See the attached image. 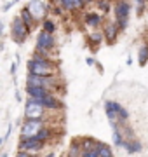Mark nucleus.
<instances>
[{
    "mask_svg": "<svg viewBox=\"0 0 148 157\" xmlns=\"http://www.w3.org/2000/svg\"><path fill=\"white\" fill-rule=\"evenodd\" d=\"M30 73L37 75H59V59H46V58H31L26 63Z\"/></svg>",
    "mask_w": 148,
    "mask_h": 157,
    "instance_id": "1",
    "label": "nucleus"
},
{
    "mask_svg": "<svg viewBox=\"0 0 148 157\" xmlns=\"http://www.w3.org/2000/svg\"><path fill=\"white\" fill-rule=\"evenodd\" d=\"M11 37H12V40L16 42V44H24L26 42V39L30 37V32H28V28L24 26V23L21 21V17L19 16H16L14 19H12V23H11Z\"/></svg>",
    "mask_w": 148,
    "mask_h": 157,
    "instance_id": "2",
    "label": "nucleus"
},
{
    "mask_svg": "<svg viewBox=\"0 0 148 157\" xmlns=\"http://www.w3.org/2000/svg\"><path fill=\"white\" fill-rule=\"evenodd\" d=\"M47 110L35 98H30L24 103V119H46Z\"/></svg>",
    "mask_w": 148,
    "mask_h": 157,
    "instance_id": "3",
    "label": "nucleus"
},
{
    "mask_svg": "<svg viewBox=\"0 0 148 157\" xmlns=\"http://www.w3.org/2000/svg\"><path fill=\"white\" fill-rule=\"evenodd\" d=\"M44 126H47L46 119H24L23 126H21V138L37 136V133H39Z\"/></svg>",
    "mask_w": 148,
    "mask_h": 157,
    "instance_id": "4",
    "label": "nucleus"
},
{
    "mask_svg": "<svg viewBox=\"0 0 148 157\" xmlns=\"http://www.w3.org/2000/svg\"><path fill=\"white\" fill-rule=\"evenodd\" d=\"M35 100L39 101L46 110H51V112H56V110H63V108H65V103H63V101L59 100V96L54 94V93H49V94L42 96V98H35Z\"/></svg>",
    "mask_w": 148,
    "mask_h": 157,
    "instance_id": "5",
    "label": "nucleus"
},
{
    "mask_svg": "<svg viewBox=\"0 0 148 157\" xmlns=\"http://www.w3.org/2000/svg\"><path fill=\"white\" fill-rule=\"evenodd\" d=\"M35 47L47 49V51H56L57 42H56L54 33H47V32H44V30H40L39 33H37V44H35Z\"/></svg>",
    "mask_w": 148,
    "mask_h": 157,
    "instance_id": "6",
    "label": "nucleus"
},
{
    "mask_svg": "<svg viewBox=\"0 0 148 157\" xmlns=\"http://www.w3.org/2000/svg\"><path fill=\"white\" fill-rule=\"evenodd\" d=\"M30 9V12L33 14V17L37 19V21H44L47 17V11H49V7L42 2V0H30L28 2V6H26Z\"/></svg>",
    "mask_w": 148,
    "mask_h": 157,
    "instance_id": "7",
    "label": "nucleus"
},
{
    "mask_svg": "<svg viewBox=\"0 0 148 157\" xmlns=\"http://www.w3.org/2000/svg\"><path fill=\"white\" fill-rule=\"evenodd\" d=\"M46 147L44 141H40L37 136H31V138H21L19 141V150H24V152H40L42 148Z\"/></svg>",
    "mask_w": 148,
    "mask_h": 157,
    "instance_id": "8",
    "label": "nucleus"
},
{
    "mask_svg": "<svg viewBox=\"0 0 148 157\" xmlns=\"http://www.w3.org/2000/svg\"><path fill=\"white\" fill-rule=\"evenodd\" d=\"M103 35H105V42L106 44H115V40L119 37L120 30L119 26L115 25V21H110V23H105V26H103Z\"/></svg>",
    "mask_w": 148,
    "mask_h": 157,
    "instance_id": "9",
    "label": "nucleus"
},
{
    "mask_svg": "<svg viewBox=\"0 0 148 157\" xmlns=\"http://www.w3.org/2000/svg\"><path fill=\"white\" fill-rule=\"evenodd\" d=\"M131 11H132V7H131V4H129V0H117V2H115V7H113L115 17L129 19Z\"/></svg>",
    "mask_w": 148,
    "mask_h": 157,
    "instance_id": "10",
    "label": "nucleus"
},
{
    "mask_svg": "<svg viewBox=\"0 0 148 157\" xmlns=\"http://www.w3.org/2000/svg\"><path fill=\"white\" fill-rule=\"evenodd\" d=\"M84 21H86L89 28L98 30L103 25V16L98 11H89V12H84Z\"/></svg>",
    "mask_w": 148,
    "mask_h": 157,
    "instance_id": "11",
    "label": "nucleus"
},
{
    "mask_svg": "<svg viewBox=\"0 0 148 157\" xmlns=\"http://www.w3.org/2000/svg\"><path fill=\"white\" fill-rule=\"evenodd\" d=\"M19 17H21V21L24 23V26L28 28L30 33H31V32L37 28V19H35L33 14L30 12L28 7H23V9H21V12H19Z\"/></svg>",
    "mask_w": 148,
    "mask_h": 157,
    "instance_id": "12",
    "label": "nucleus"
},
{
    "mask_svg": "<svg viewBox=\"0 0 148 157\" xmlns=\"http://www.w3.org/2000/svg\"><path fill=\"white\" fill-rule=\"evenodd\" d=\"M24 91H26V94L30 96V98H42V96L49 94L51 91L46 89V87H37V86H24Z\"/></svg>",
    "mask_w": 148,
    "mask_h": 157,
    "instance_id": "13",
    "label": "nucleus"
},
{
    "mask_svg": "<svg viewBox=\"0 0 148 157\" xmlns=\"http://www.w3.org/2000/svg\"><path fill=\"white\" fill-rule=\"evenodd\" d=\"M122 148L124 150H127L129 154H138V152H141L143 150V145H141V141L136 140V138H132V140H125L124 141V145H122Z\"/></svg>",
    "mask_w": 148,
    "mask_h": 157,
    "instance_id": "14",
    "label": "nucleus"
},
{
    "mask_svg": "<svg viewBox=\"0 0 148 157\" xmlns=\"http://www.w3.org/2000/svg\"><path fill=\"white\" fill-rule=\"evenodd\" d=\"M105 113H106L110 124H112V122H119V121H117V108H115V101H112V100L105 101Z\"/></svg>",
    "mask_w": 148,
    "mask_h": 157,
    "instance_id": "15",
    "label": "nucleus"
},
{
    "mask_svg": "<svg viewBox=\"0 0 148 157\" xmlns=\"http://www.w3.org/2000/svg\"><path fill=\"white\" fill-rule=\"evenodd\" d=\"M68 157H82V147H80V138H73L68 147Z\"/></svg>",
    "mask_w": 148,
    "mask_h": 157,
    "instance_id": "16",
    "label": "nucleus"
},
{
    "mask_svg": "<svg viewBox=\"0 0 148 157\" xmlns=\"http://www.w3.org/2000/svg\"><path fill=\"white\" fill-rule=\"evenodd\" d=\"M37 138H39L40 141H44V143H49V141L52 140V128H49V126H44V128L40 129L39 133H37Z\"/></svg>",
    "mask_w": 148,
    "mask_h": 157,
    "instance_id": "17",
    "label": "nucleus"
},
{
    "mask_svg": "<svg viewBox=\"0 0 148 157\" xmlns=\"http://www.w3.org/2000/svg\"><path fill=\"white\" fill-rule=\"evenodd\" d=\"M115 108H117V121H119V124H127V121H129V112L120 103H117V101H115Z\"/></svg>",
    "mask_w": 148,
    "mask_h": 157,
    "instance_id": "18",
    "label": "nucleus"
},
{
    "mask_svg": "<svg viewBox=\"0 0 148 157\" xmlns=\"http://www.w3.org/2000/svg\"><path fill=\"white\" fill-rule=\"evenodd\" d=\"M98 143H99V141H98L96 138H92V136H84V138H80V147H82V150L98 148Z\"/></svg>",
    "mask_w": 148,
    "mask_h": 157,
    "instance_id": "19",
    "label": "nucleus"
},
{
    "mask_svg": "<svg viewBox=\"0 0 148 157\" xmlns=\"http://www.w3.org/2000/svg\"><path fill=\"white\" fill-rule=\"evenodd\" d=\"M138 63H139V67H145L148 63V44L141 45L139 47V52H138Z\"/></svg>",
    "mask_w": 148,
    "mask_h": 157,
    "instance_id": "20",
    "label": "nucleus"
},
{
    "mask_svg": "<svg viewBox=\"0 0 148 157\" xmlns=\"http://www.w3.org/2000/svg\"><path fill=\"white\" fill-rule=\"evenodd\" d=\"M98 152H99V157H113V150H112V147L106 145V143H103V141L98 143Z\"/></svg>",
    "mask_w": 148,
    "mask_h": 157,
    "instance_id": "21",
    "label": "nucleus"
},
{
    "mask_svg": "<svg viewBox=\"0 0 148 157\" xmlns=\"http://www.w3.org/2000/svg\"><path fill=\"white\" fill-rule=\"evenodd\" d=\"M40 30H44V32H47V33H54L56 32V21L54 19H51V17H46L44 21H42V28Z\"/></svg>",
    "mask_w": 148,
    "mask_h": 157,
    "instance_id": "22",
    "label": "nucleus"
},
{
    "mask_svg": "<svg viewBox=\"0 0 148 157\" xmlns=\"http://www.w3.org/2000/svg\"><path fill=\"white\" fill-rule=\"evenodd\" d=\"M94 4L98 7V12L99 14H108L112 6H110V0H94Z\"/></svg>",
    "mask_w": 148,
    "mask_h": 157,
    "instance_id": "23",
    "label": "nucleus"
},
{
    "mask_svg": "<svg viewBox=\"0 0 148 157\" xmlns=\"http://www.w3.org/2000/svg\"><path fill=\"white\" fill-rule=\"evenodd\" d=\"M89 40H91V44L99 45V44L105 42V35H103V32H96V30H92V33L89 35Z\"/></svg>",
    "mask_w": 148,
    "mask_h": 157,
    "instance_id": "24",
    "label": "nucleus"
},
{
    "mask_svg": "<svg viewBox=\"0 0 148 157\" xmlns=\"http://www.w3.org/2000/svg\"><path fill=\"white\" fill-rule=\"evenodd\" d=\"M57 6H61L65 11L75 12V0H56Z\"/></svg>",
    "mask_w": 148,
    "mask_h": 157,
    "instance_id": "25",
    "label": "nucleus"
},
{
    "mask_svg": "<svg viewBox=\"0 0 148 157\" xmlns=\"http://www.w3.org/2000/svg\"><path fill=\"white\" fill-rule=\"evenodd\" d=\"M82 157H99L98 148H89V150H82Z\"/></svg>",
    "mask_w": 148,
    "mask_h": 157,
    "instance_id": "26",
    "label": "nucleus"
},
{
    "mask_svg": "<svg viewBox=\"0 0 148 157\" xmlns=\"http://www.w3.org/2000/svg\"><path fill=\"white\" fill-rule=\"evenodd\" d=\"M16 157H37L35 154H31V152H24V150H19L16 154Z\"/></svg>",
    "mask_w": 148,
    "mask_h": 157,
    "instance_id": "27",
    "label": "nucleus"
},
{
    "mask_svg": "<svg viewBox=\"0 0 148 157\" xmlns=\"http://www.w3.org/2000/svg\"><path fill=\"white\" fill-rule=\"evenodd\" d=\"M86 63L89 65V67H92V65H96V59H94V58H87Z\"/></svg>",
    "mask_w": 148,
    "mask_h": 157,
    "instance_id": "28",
    "label": "nucleus"
},
{
    "mask_svg": "<svg viewBox=\"0 0 148 157\" xmlns=\"http://www.w3.org/2000/svg\"><path fill=\"white\" fill-rule=\"evenodd\" d=\"M16 68H17V65H16V63H12V65H11V73H12V75H16Z\"/></svg>",
    "mask_w": 148,
    "mask_h": 157,
    "instance_id": "29",
    "label": "nucleus"
},
{
    "mask_svg": "<svg viewBox=\"0 0 148 157\" xmlns=\"http://www.w3.org/2000/svg\"><path fill=\"white\" fill-rule=\"evenodd\" d=\"M138 6H141V4H148V0H136Z\"/></svg>",
    "mask_w": 148,
    "mask_h": 157,
    "instance_id": "30",
    "label": "nucleus"
},
{
    "mask_svg": "<svg viewBox=\"0 0 148 157\" xmlns=\"http://www.w3.org/2000/svg\"><path fill=\"white\" fill-rule=\"evenodd\" d=\"M0 157H7V152H2V155Z\"/></svg>",
    "mask_w": 148,
    "mask_h": 157,
    "instance_id": "31",
    "label": "nucleus"
},
{
    "mask_svg": "<svg viewBox=\"0 0 148 157\" xmlns=\"http://www.w3.org/2000/svg\"><path fill=\"white\" fill-rule=\"evenodd\" d=\"M46 157H56V154H51V155H46Z\"/></svg>",
    "mask_w": 148,
    "mask_h": 157,
    "instance_id": "32",
    "label": "nucleus"
},
{
    "mask_svg": "<svg viewBox=\"0 0 148 157\" xmlns=\"http://www.w3.org/2000/svg\"><path fill=\"white\" fill-rule=\"evenodd\" d=\"M146 40H148V39H146Z\"/></svg>",
    "mask_w": 148,
    "mask_h": 157,
    "instance_id": "33",
    "label": "nucleus"
}]
</instances>
